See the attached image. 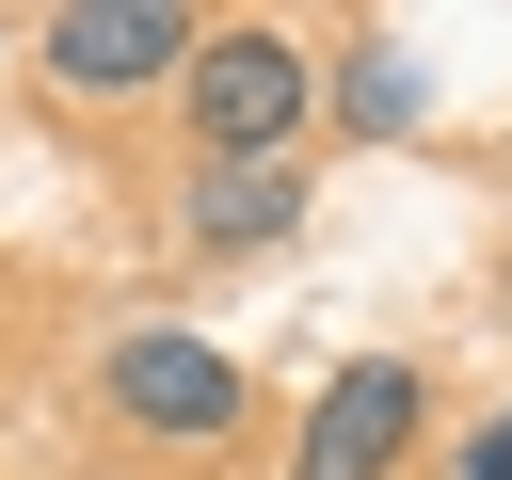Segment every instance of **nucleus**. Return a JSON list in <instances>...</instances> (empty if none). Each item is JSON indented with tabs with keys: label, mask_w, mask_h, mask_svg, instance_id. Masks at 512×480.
<instances>
[{
	"label": "nucleus",
	"mask_w": 512,
	"mask_h": 480,
	"mask_svg": "<svg viewBox=\"0 0 512 480\" xmlns=\"http://www.w3.org/2000/svg\"><path fill=\"white\" fill-rule=\"evenodd\" d=\"M192 144L208 160H288V128H304V96H320V64L272 32V16H240V32H192Z\"/></svg>",
	"instance_id": "obj_1"
},
{
	"label": "nucleus",
	"mask_w": 512,
	"mask_h": 480,
	"mask_svg": "<svg viewBox=\"0 0 512 480\" xmlns=\"http://www.w3.org/2000/svg\"><path fill=\"white\" fill-rule=\"evenodd\" d=\"M416 416H432V400H416V368H400V352H368V368H336V384L304 400L288 480H384V464L416 448Z\"/></svg>",
	"instance_id": "obj_4"
},
{
	"label": "nucleus",
	"mask_w": 512,
	"mask_h": 480,
	"mask_svg": "<svg viewBox=\"0 0 512 480\" xmlns=\"http://www.w3.org/2000/svg\"><path fill=\"white\" fill-rule=\"evenodd\" d=\"M336 112H352V128H368V144H384V128H416V112H432V64H416V48H400V32H368V48H352V64H336Z\"/></svg>",
	"instance_id": "obj_6"
},
{
	"label": "nucleus",
	"mask_w": 512,
	"mask_h": 480,
	"mask_svg": "<svg viewBox=\"0 0 512 480\" xmlns=\"http://www.w3.org/2000/svg\"><path fill=\"white\" fill-rule=\"evenodd\" d=\"M464 480H512V416H480V432H464Z\"/></svg>",
	"instance_id": "obj_7"
},
{
	"label": "nucleus",
	"mask_w": 512,
	"mask_h": 480,
	"mask_svg": "<svg viewBox=\"0 0 512 480\" xmlns=\"http://www.w3.org/2000/svg\"><path fill=\"white\" fill-rule=\"evenodd\" d=\"M112 400H128L144 432L208 448V432H240V400H256V384H240L208 336H176V320H128V336H112Z\"/></svg>",
	"instance_id": "obj_3"
},
{
	"label": "nucleus",
	"mask_w": 512,
	"mask_h": 480,
	"mask_svg": "<svg viewBox=\"0 0 512 480\" xmlns=\"http://www.w3.org/2000/svg\"><path fill=\"white\" fill-rule=\"evenodd\" d=\"M288 224H304V176H288V160H208V176H192V240H208V256H256V240H288Z\"/></svg>",
	"instance_id": "obj_5"
},
{
	"label": "nucleus",
	"mask_w": 512,
	"mask_h": 480,
	"mask_svg": "<svg viewBox=\"0 0 512 480\" xmlns=\"http://www.w3.org/2000/svg\"><path fill=\"white\" fill-rule=\"evenodd\" d=\"M48 80H64V96L192 80V16H176V0H64V16H48Z\"/></svg>",
	"instance_id": "obj_2"
}]
</instances>
